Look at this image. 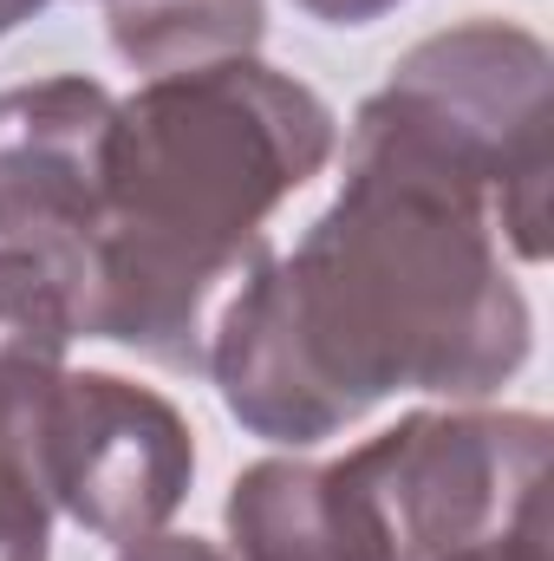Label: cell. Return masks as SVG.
Masks as SVG:
<instances>
[{
    "label": "cell",
    "instance_id": "obj_7",
    "mask_svg": "<svg viewBox=\"0 0 554 561\" xmlns=\"http://www.w3.org/2000/svg\"><path fill=\"white\" fill-rule=\"evenodd\" d=\"M229 561H399L346 457H262L222 503Z\"/></svg>",
    "mask_w": 554,
    "mask_h": 561
},
{
    "label": "cell",
    "instance_id": "obj_3",
    "mask_svg": "<svg viewBox=\"0 0 554 561\" xmlns=\"http://www.w3.org/2000/svg\"><path fill=\"white\" fill-rule=\"evenodd\" d=\"M549 85L554 59L529 26L463 20L417 39L372 92L489 190L496 236L522 262L549 255Z\"/></svg>",
    "mask_w": 554,
    "mask_h": 561
},
{
    "label": "cell",
    "instance_id": "obj_6",
    "mask_svg": "<svg viewBox=\"0 0 554 561\" xmlns=\"http://www.w3.org/2000/svg\"><path fill=\"white\" fill-rule=\"evenodd\" d=\"M112 125L118 99L85 72L0 92V242L39 255L66 300L99 236Z\"/></svg>",
    "mask_w": 554,
    "mask_h": 561
},
{
    "label": "cell",
    "instance_id": "obj_2",
    "mask_svg": "<svg viewBox=\"0 0 554 561\" xmlns=\"http://www.w3.org/2000/svg\"><path fill=\"white\" fill-rule=\"evenodd\" d=\"M333 105L262 59L143 79L118 99L72 327L150 366L203 373L216 287L268 255V216L333 163Z\"/></svg>",
    "mask_w": 554,
    "mask_h": 561
},
{
    "label": "cell",
    "instance_id": "obj_1",
    "mask_svg": "<svg viewBox=\"0 0 554 561\" xmlns=\"http://www.w3.org/2000/svg\"><path fill=\"white\" fill-rule=\"evenodd\" d=\"M535 313L503 268L489 190L366 99L339 196L262 255L209 327L203 373L229 419L307 450L399 392L489 399L529 366Z\"/></svg>",
    "mask_w": 554,
    "mask_h": 561
},
{
    "label": "cell",
    "instance_id": "obj_4",
    "mask_svg": "<svg viewBox=\"0 0 554 561\" xmlns=\"http://www.w3.org/2000/svg\"><path fill=\"white\" fill-rule=\"evenodd\" d=\"M549 444L542 412H412L346 450L399 561L549 542Z\"/></svg>",
    "mask_w": 554,
    "mask_h": 561
},
{
    "label": "cell",
    "instance_id": "obj_11",
    "mask_svg": "<svg viewBox=\"0 0 554 561\" xmlns=\"http://www.w3.org/2000/svg\"><path fill=\"white\" fill-rule=\"evenodd\" d=\"M118 561H229V556L203 536H150V542H131Z\"/></svg>",
    "mask_w": 554,
    "mask_h": 561
},
{
    "label": "cell",
    "instance_id": "obj_12",
    "mask_svg": "<svg viewBox=\"0 0 554 561\" xmlns=\"http://www.w3.org/2000/svg\"><path fill=\"white\" fill-rule=\"evenodd\" d=\"M293 7L313 13V20H326V26H372L392 7H405V0H293Z\"/></svg>",
    "mask_w": 554,
    "mask_h": 561
},
{
    "label": "cell",
    "instance_id": "obj_8",
    "mask_svg": "<svg viewBox=\"0 0 554 561\" xmlns=\"http://www.w3.org/2000/svg\"><path fill=\"white\" fill-rule=\"evenodd\" d=\"M105 33L131 72L170 79V72L255 59L268 33V7L262 0H105Z\"/></svg>",
    "mask_w": 554,
    "mask_h": 561
},
{
    "label": "cell",
    "instance_id": "obj_14",
    "mask_svg": "<svg viewBox=\"0 0 554 561\" xmlns=\"http://www.w3.org/2000/svg\"><path fill=\"white\" fill-rule=\"evenodd\" d=\"M39 7H46V0H0V39H7L13 26H26V20H33Z\"/></svg>",
    "mask_w": 554,
    "mask_h": 561
},
{
    "label": "cell",
    "instance_id": "obj_5",
    "mask_svg": "<svg viewBox=\"0 0 554 561\" xmlns=\"http://www.w3.org/2000/svg\"><path fill=\"white\" fill-rule=\"evenodd\" d=\"M39 477L59 516L131 549L163 536L196 483L189 419L118 373H53L39 392Z\"/></svg>",
    "mask_w": 554,
    "mask_h": 561
},
{
    "label": "cell",
    "instance_id": "obj_10",
    "mask_svg": "<svg viewBox=\"0 0 554 561\" xmlns=\"http://www.w3.org/2000/svg\"><path fill=\"white\" fill-rule=\"evenodd\" d=\"M72 340H79V327H72V300H66L59 275L39 255L0 242V366L53 373V366H66Z\"/></svg>",
    "mask_w": 554,
    "mask_h": 561
},
{
    "label": "cell",
    "instance_id": "obj_9",
    "mask_svg": "<svg viewBox=\"0 0 554 561\" xmlns=\"http://www.w3.org/2000/svg\"><path fill=\"white\" fill-rule=\"evenodd\" d=\"M59 373V366H53ZM39 366H0V561L53 556V496L39 477Z\"/></svg>",
    "mask_w": 554,
    "mask_h": 561
},
{
    "label": "cell",
    "instance_id": "obj_13",
    "mask_svg": "<svg viewBox=\"0 0 554 561\" xmlns=\"http://www.w3.org/2000/svg\"><path fill=\"white\" fill-rule=\"evenodd\" d=\"M450 561H549V542H516V549H476V556H450Z\"/></svg>",
    "mask_w": 554,
    "mask_h": 561
}]
</instances>
